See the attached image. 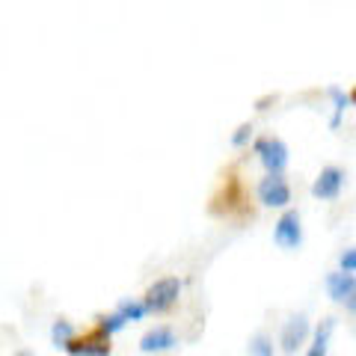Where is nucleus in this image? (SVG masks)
Returning <instances> with one entry per match:
<instances>
[{
    "mask_svg": "<svg viewBox=\"0 0 356 356\" xmlns=\"http://www.w3.org/2000/svg\"><path fill=\"white\" fill-rule=\"evenodd\" d=\"M178 297H181V280L178 276H163L154 285H149L146 297H143V306L146 312H154V315H163V312H170Z\"/></svg>",
    "mask_w": 356,
    "mask_h": 356,
    "instance_id": "1",
    "label": "nucleus"
},
{
    "mask_svg": "<svg viewBox=\"0 0 356 356\" xmlns=\"http://www.w3.org/2000/svg\"><path fill=\"white\" fill-rule=\"evenodd\" d=\"M252 152L259 154V161H261V166L267 172H285L288 161H291V149H288V143L282 137H273V134L255 140Z\"/></svg>",
    "mask_w": 356,
    "mask_h": 356,
    "instance_id": "2",
    "label": "nucleus"
},
{
    "mask_svg": "<svg viewBox=\"0 0 356 356\" xmlns=\"http://www.w3.org/2000/svg\"><path fill=\"white\" fill-rule=\"evenodd\" d=\"M63 350L72 356H107L113 350V344H110V332L95 327V330H89L86 336H77L74 332V336L63 344Z\"/></svg>",
    "mask_w": 356,
    "mask_h": 356,
    "instance_id": "3",
    "label": "nucleus"
},
{
    "mask_svg": "<svg viewBox=\"0 0 356 356\" xmlns=\"http://www.w3.org/2000/svg\"><path fill=\"white\" fill-rule=\"evenodd\" d=\"M255 196L264 208H288L291 205V184L285 181L282 172H267L255 187Z\"/></svg>",
    "mask_w": 356,
    "mask_h": 356,
    "instance_id": "4",
    "label": "nucleus"
},
{
    "mask_svg": "<svg viewBox=\"0 0 356 356\" xmlns=\"http://www.w3.org/2000/svg\"><path fill=\"white\" fill-rule=\"evenodd\" d=\"M273 243L288 252L303 247V220H300V211L288 208L285 214L273 222Z\"/></svg>",
    "mask_w": 356,
    "mask_h": 356,
    "instance_id": "5",
    "label": "nucleus"
},
{
    "mask_svg": "<svg viewBox=\"0 0 356 356\" xmlns=\"http://www.w3.org/2000/svg\"><path fill=\"white\" fill-rule=\"evenodd\" d=\"M344 181H348L344 170H339V166H324L315 181H312V196L321 199V202H336L344 191Z\"/></svg>",
    "mask_w": 356,
    "mask_h": 356,
    "instance_id": "6",
    "label": "nucleus"
},
{
    "mask_svg": "<svg viewBox=\"0 0 356 356\" xmlns=\"http://www.w3.org/2000/svg\"><path fill=\"white\" fill-rule=\"evenodd\" d=\"M327 294L336 300V303H344L348 312L353 315V309H356V276L344 273V270L327 273Z\"/></svg>",
    "mask_w": 356,
    "mask_h": 356,
    "instance_id": "7",
    "label": "nucleus"
},
{
    "mask_svg": "<svg viewBox=\"0 0 356 356\" xmlns=\"http://www.w3.org/2000/svg\"><path fill=\"white\" fill-rule=\"evenodd\" d=\"M178 348V336L172 327H154L140 339V353H170Z\"/></svg>",
    "mask_w": 356,
    "mask_h": 356,
    "instance_id": "8",
    "label": "nucleus"
},
{
    "mask_svg": "<svg viewBox=\"0 0 356 356\" xmlns=\"http://www.w3.org/2000/svg\"><path fill=\"white\" fill-rule=\"evenodd\" d=\"M306 339H309V318H306V315H294V318L282 327L280 344H282L285 353H297V350L306 344Z\"/></svg>",
    "mask_w": 356,
    "mask_h": 356,
    "instance_id": "9",
    "label": "nucleus"
},
{
    "mask_svg": "<svg viewBox=\"0 0 356 356\" xmlns=\"http://www.w3.org/2000/svg\"><path fill=\"white\" fill-rule=\"evenodd\" d=\"M332 330H336V318H324V321H321L318 330H315V341H312V348H309V356H324L330 350Z\"/></svg>",
    "mask_w": 356,
    "mask_h": 356,
    "instance_id": "10",
    "label": "nucleus"
},
{
    "mask_svg": "<svg viewBox=\"0 0 356 356\" xmlns=\"http://www.w3.org/2000/svg\"><path fill=\"white\" fill-rule=\"evenodd\" d=\"M116 312H119V315L125 318V321H131V324H134V321H143V318L149 315L146 306H143V300H134V297H125V300H122V303L116 306Z\"/></svg>",
    "mask_w": 356,
    "mask_h": 356,
    "instance_id": "11",
    "label": "nucleus"
},
{
    "mask_svg": "<svg viewBox=\"0 0 356 356\" xmlns=\"http://www.w3.org/2000/svg\"><path fill=\"white\" fill-rule=\"evenodd\" d=\"M330 95H332V102H336V113H332L330 128H339V122H341V116H344V110L350 107V95H344L339 86H332V89H330Z\"/></svg>",
    "mask_w": 356,
    "mask_h": 356,
    "instance_id": "12",
    "label": "nucleus"
},
{
    "mask_svg": "<svg viewBox=\"0 0 356 356\" xmlns=\"http://www.w3.org/2000/svg\"><path fill=\"white\" fill-rule=\"evenodd\" d=\"M74 336V327H72V321H65V318H60L57 324H54V330H51V341H54V348H63L65 341H69Z\"/></svg>",
    "mask_w": 356,
    "mask_h": 356,
    "instance_id": "13",
    "label": "nucleus"
},
{
    "mask_svg": "<svg viewBox=\"0 0 356 356\" xmlns=\"http://www.w3.org/2000/svg\"><path fill=\"white\" fill-rule=\"evenodd\" d=\"M125 324H128V321L122 318L119 312H110V315H102V318H98V327H102L104 332H110V336H113V332H119Z\"/></svg>",
    "mask_w": 356,
    "mask_h": 356,
    "instance_id": "14",
    "label": "nucleus"
},
{
    "mask_svg": "<svg viewBox=\"0 0 356 356\" xmlns=\"http://www.w3.org/2000/svg\"><path fill=\"white\" fill-rule=\"evenodd\" d=\"M250 353H259V356H273V344H270V339L267 336H252L250 339Z\"/></svg>",
    "mask_w": 356,
    "mask_h": 356,
    "instance_id": "15",
    "label": "nucleus"
},
{
    "mask_svg": "<svg viewBox=\"0 0 356 356\" xmlns=\"http://www.w3.org/2000/svg\"><path fill=\"white\" fill-rule=\"evenodd\" d=\"M250 140H252V125H250V122H243V125H238V131L232 134V146H235V149H243Z\"/></svg>",
    "mask_w": 356,
    "mask_h": 356,
    "instance_id": "16",
    "label": "nucleus"
},
{
    "mask_svg": "<svg viewBox=\"0 0 356 356\" xmlns=\"http://www.w3.org/2000/svg\"><path fill=\"white\" fill-rule=\"evenodd\" d=\"M339 267L344 273H356V250L353 247H348L341 252V259H339Z\"/></svg>",
    "mask_w": 356,
    "mask_h": 356,
    "instance_id": "17",
    "label": "nucleus"
}]
</instances>
